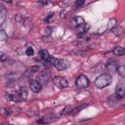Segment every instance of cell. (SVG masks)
Wrapping results in <instances>:
<instances>
[{"label": "cell", "mask_w": 125, "mask_h": 125, "mask_svg": "<svg viewBox=\"0 0 125 125\" xmlns=\"http://www.w3.org/2000/svg\"><path fill=\"white\" fill-rule=\"evenodd\" d=\"M112 78L109 74H103L99 76L95 79L94 84L98 88H104L112 83Z\"/></svg>", "instance_id": "6da1fadb"}, {"label": "cell", "mask_w": 125, "mask_h": 125, "mask_svg": "<svg viewBox=\"0 0 125 125\" xmlns=\"http://www.w3.org/2000/svg\"><path fill=\"white\" fill-rule=\"evenodd\" d=\"M53 65L58 71H62L67 69L70 66V62L67 59L54 58Z\"/></svg>", "instance_id": "7a4b0ae2"}, {"label": "cell", "mask_w": 125, "mask_h": 125, "mask_svg": "<svg viewBox=\"0 0 125 125\" xmlns=\"http://www.w3.org/2000/svg\"><path fill=\"white\" fill-rule=\"evenodd\" d=\"M51 77V72L48 68H45L40 72L37 76L38 81L42 85L46 83Z\"/></svg>", "instance_id": "3957f363"}, {"label": "cell", "mask_w": 125, "mask_h": 125, "mask_svg": "<svg viewBox=\"0 0 125 125\" xmlns=\"http://www.w3.org/2000/svg\"><path fill=\"white\" fill-rule=\"evenodd\" d=\"M5 99L9 101L19 102L22 101V98L19 92L16 91H9L6 93Z\"/></svg>", "instance_id": "277c9868"}, {"label": "cell", "mask_w": 125, "mask_h": 125, "mask_svg": "<svg viewBox=\"0 0 125 125\" xmlns=\"http://www.w3.org/2000/svg\"><path fill=\"white\" fill-rule=\"evenodd\" d=\"M118 62L115 59H109L105 64L106 70L110 73H114L117 71L118 67Z\"/></svg>", "instance_id": "5b68a950"}, {"label": "cell", "mask_w": 125, "mask_h": 125, "mask_svg": "<svg viewBox=\"0 0 125 125\" xmlns=\"http://www.w3.org/2000/svg\"><path fill=\"white\" fill-rule=\"evenodd\" d=\"M52 82L55 85L60 88H66L68 86V83L67 80L61 76H55L53 78Z\"/></svg>", "instance_id": "8992f818"}, {"label": "cell", "mask_w": 125, "mask_h": 125, "mask_svg": "<svg viewBox=\"0 0 125 125\" xmlns=\"http://www.w3.org/2000/svg\"><path fill=\"white\" fill-rule=\"evenodd\" d=\"M76 84L79 88H85L89 84V81L87 77L84 75H80L76 81Z\"/></svg>", "instance_id": "52a82bcc"}, {"label": "cell", "mask_w": 125, "mask_h": 125, "mask_svg": "<svg viewBox=\"0 0 125 125\" xmlns=\"http://www.w3.org/2000/svg\"><path fill=\"white\" fill-rule=\"evenodd\" d=\"M58 118V116L56 114H48L37 121V122L39 124H48L56 121Z\"/></svg>", "instance_id": "ba28073f"}, {"label": "cell", "mask_w": 125, "mask_h": 125, "mask_svg": "<svg viewBox=\"0 0 125 125\" xmlns=\"http://www.w3.org/2000/svg\"><path fill=\"white\" fill-rule=\"evenodd\" d=\"M42 85L37 80H31L29 81V86L31 90L34 93H39L42 89Z\"/></svg>", "instance_id": "9c48e42d"}, {"label": "cell", "mask_w": 125, "mask_h": 125, "mask_svg": "<svg viewBox=\"0 0 125 125\" xmlns=\"http://www.w3.org/2000/svg\"><path fill=\"white\" fill-rule=\"evenodd\" d=\"M116 95L117 100H120L125 96V85L123 83H118L116 87Z\"/></svg>", "instance_id": "30bf717a"}, {"label": "cell", "mask_w": 125, "mask_h": 125, "mask_svg": "<svg viewBox=\"0 0 125 125\" xmlns=\"http://www.w3.org/2000/svg\"><path fill=\"white\" fill-rule=\"evenodd\" d=\"M84 23V19L80 16H77L74 17L71 21V25L73 27H74L75 28H77L78 26H80L81 25L83 24Z\"/></svg>", "instance_id": "8fae6325"}, {"label": "cell", "mask_w": 125, "mask_h": 125, "mask_svg": "<svg viewBox=\"0 0 125 125\" xmlns=\"http://www.w3.org/2000/svg\"><path fill=\"white\" fill-rule=\"evenodd\" d=\"M113 54L117 56H122L125 54V50L123 47L116 46L113 50Z\"/></svg>", "instance_id": "7c38bea8"}, {"label": "cell", "mask_w": 125, "mask_h": 125, "mask_svg": "<svg viewBox=\"0 0 125 125\" xmlns=\"http://www.w3.org/2000/svg\"><path fill=\"white\" fill-rule=\"evenodd\" d=\"M90 26L87 23H83V24L81 25L80 26H78L76 28L78 31L79 32V34H83L86 32L89 28Z\"/></svg>", "instance_id": "4fadbf2b"}, {"label": "cell", "mask_w": 125, "mask_h": 125, "mask_svg": "<svg viewBox=\"0 0 125 125\" xmlns=\"http://www.w3.org/2000/svg\"><path fill=\"white\" fill-rule=\"evenodd\" d=\"M19 93L21 97L22 100L24 101L26 99L28 96V90L25 87H21L19 90Z\"/></svg>", "instance_id": "5bb4252c"}, {"label": "cell", "mask_w": 125, "mask_h": 125, "mask_svg": "<svg viewBox=\"0 0 125 125\" xmlns=\"http://www.w3.org/2000/svg\"><path fill=\"white\" fill-rule=\"evenodd\" d=\"M117 23V21L115 19L112 18V19H110L109 21L108 22V23H107V28H108V29L110 30H113L115 27V26H116Z\"/></svg>", "instance_id": "9a60e30c"}, {"label": "cell", "mask_w": 125, "mask_h": 125, "mask_svg": "<svg viewBox=\"0 0 125 125\" xmlns=\"http://www.w3.org/2000/svg\"><path fill=\"white\" fill-rule=\"evenodd\" d=\"M39 54L41 59L43 61L46 59L50 56L48 52L46 50H44V49L40 51V52H39Z\"/></svg>", "instance_id": "2e32d148"}, {"label": "cell", "mask_w": 125, "mask_h": 125, "mask_svg": "<svg viewBox=\"0 0 125 125\" xmlns=\"http://www.w3.org/2000/svg\"><path fill=\"white\" fill-rule=\"evenodd\" d=\"M6 15V11L4 8H2L1 5H0V21L1 24L4 21Z\"/></svg>", "instance_id": "e0dca14e"}, {"label": "cell", "mask_w": 125, "mask_h": 125, "mask_svg": "<svg viewBox=\"0 0 125 125\" xmlns=\"http://www.w3.org/2000/svg\"><path fill=\"white\" fill-rule=\"evenodd\" d=\"M117 72H118L119 73V75L121 77H122L123 78H124L125 76V69L124 65L118 66Z\"/></svg>", "instance_id": "ac0fdd59"}, {"label": "cell", "mask_w": 125, "mask_h": 125, "mask_svg": "<svg viewBox=\"0 0 125 125\" xmlns=\"http://www.w3.org/2000/svg\"><path fill=\"white\" fill-rule=\"evenodd\" d=\"M40 67L37 66V65H36V66H31V67H29L28 69H27V71L28 72H29L31 74H33V73H36L39 69Z\"/></svg>", "instance_id": "d6986e66"}, {"label": "cell", "mask_w": 125, "mask_h": 125, "mask_svg": "<svg viewBox=\"0 0 125 125\" xmlns=\"http://www.w3.org/2000/svg\"><path fill=\"white\" fill-rule=\"evenodd\" d=\"M25 53H26V55H27L28 56H33L34 55V50L33 48L32 47L29 46L26 49Z\"/></svg>", "instance_id": "ffe728a7"}, {"label": "cell", "mask_w": 125, "mask_h": 125, "mask_svg": "<svg viewBox=\"0 0 125 125\" xmlns=\"http://www.w3.org/2000/svg\"><path fill=\"white\" fill-rule=\"evenodd\" d=\"M7 36L4 30H1L0 33V39L1 41H5L7 39Z\"/></svg>", "instance_id": "44dd1931"}, {"label": "cell", "mask_w": 125, "mask_h": 125, "mask_svg": "<svg viewBox=\"0 0 125 125\" xmlns=\"http://www.w3.org/2000/svg\"><path fill=\"white\" fill-rule=\"evenodd\" d=\"M84 3V0H77L76 1L75 4H76L77 8H78V7H81L83 6Z\"/></svg>", "instance_id": "7402d4cb"}, {"label": "cell", "mask_w": 125, "mask_h": 125, "mask_svg": "<svg viewBox=\"0 0 125 125\" xmlns=\"http://www.w3.org/2000/svg\"><path fill=\"white\" fill-rule=\"evenodd\" d=\"M1 114L3 116H7L8 115V112L6 109L4 108H1Z\"/></svg>", "instance_id": "603a6c76"}, {"label": "cell", "mask_w": 125, "mask_h": 125, "mask_svg": "<svg viewBox=\"0 0 125 125\" xmlns=\"http://www.w3.org/2000/svg\"><path fill=\"white\" fill-rule=\"evenodd\" d=\"M6 59H7V57H6V55L5 54H4V53L1 54V55H0V61H1V62H5L6 60Z\"/></svg>", "instance_id": "cb8c5ba5"}, {"label": "cell", "mask_w": 125, "mask_h": 125, "mask_svg": "<svg viewBox=\"0 0 125 125\" xmlns=\"http://www.w3.org/2000/svg\"><path fill=\"white\" fill-rule=\"evenodd\" d=\"M53 14H51L49 15L46 18V19H45L44 21H45L46 23H49V22H50V20L52 18V17H53Z\"/></svg>", "instance_id": "d4e9b609"}, {"label": "cell", "mask_w": 125, "mask_h": 125, "mask_svg": "<svg viewBox=\"0 0 125 125\" xmlns=\"http://www.w3.org/2000/svg\"><path fill=\"white\" fill-rule=\"evenodd\" d=\"M15 20L17 21L18 22H19L21 21V16L20 14H17L16 16V17H15Z\"/></svg>", "instance_id": "484cf974"}, {"label": "cell", "mask_w": 125, "mask_h": 125, "mask_svg": "<svg viewBox=\"0 0 125 125\" xmlns=\"http://www.w3.org/2000/svg\"><path fill=\"white\" fill-rule=\"evenodd\" d=\"M51 2V1H39V3H40L42 4H49Z\"/></svg>", "instance_id": "4316f807"}, {"label": "cell", "mask_w": 125, "mask_h": 125, "mask_svg": "<svg viewBox=\"0 0 125 125\" xmlns=\"http://www.w3.org/2000/svg\"><path fill=\"white\" fill-rule=\"evenodd\" d=\"M67 12L66 11H62L61 13V14H60V16L62 18H63L64 17V16H65V15L66 14Z\"/></svg>", "instance_id": "83f0119b"}]
</instances>
